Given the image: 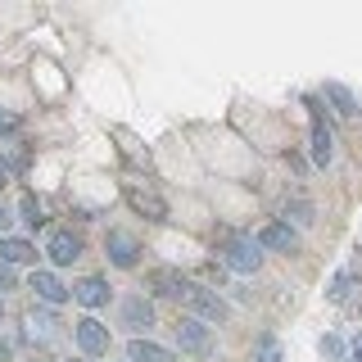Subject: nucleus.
Masks as SVG:
<instances>
[{
  "mask_svg": "<svg viewBox=\"0 0 362 362\" xmlns=\"http://www.w3.org/2000/svg\"><path fill=\"white\" fill-rule=\"evenodd\" d=\"M5 181H9V163H5V158H0V186H5Z\"/></svg>",
  "mask_w": 362,
  "mask_h": 362,
  "instance_id": "27",
  "label": "nucleus"
},
{
  "mask_svg": "<svg viewBox=\"0 0 362 362\" xmlns=\"http://www.w3.org/2000/svg\"><path fill=\"white\" fill-rule=\"evenodd\" d=\"M9 222H14V218H9V209L0 204V235H9Z\"/></svg>",
  "mask_w": 362,
  "mask_h": 362,
  "instance_id": "26",
  "label": "nucleus"
},
{
  "mask_svg": "<svg viewBox=\"0 0 362 362\" xmlns=\"http://www.w3.org/2000/svg\"><path fill=\"white\" fill-rule=\"evenodd\" d=\"M218 258H222V267L240 272V276H249V272L263 267V249H258V240H254V235L231 231V226L218 231Z\"/></svg>",
  "mask_w": 362,
  "mask_h": 362,
  "instance_id": "1",
  "label": "nucleus"
},
{
  "mask_svg": "<svg viewBox=\"0 0 362 362\" xmlns=\"http://www.w3.org/2000/svg\"><path fill=\"white\" fill-rule=\"evenodd\" d=\"M64 362H82V358H64Z\"/></svg>",
  "mask_w": 362,
  "mask_h": 362,
  "instance_id": "30",
  "label": "nucleus"
},
{
  "mask_svg": "<svg viewBox=\"0 0 362 362\" xmlns=\"http://www.w3.org/2000/svg\"><path fill=\"white\" fill-rule=\"evenodd\" d=\"M5 290H18V272L9 263H0V294H5Z\"/></svg>",
  "mask_w": 362,
  "mask_h": 362,
  "instance_id": "24",
  "label": "nucleus"
},
{
  "mask_svg": "<svg viewBox=\"0 0 362 362\" xmlns=\"http://www.w3.org/2000/svg\"><path fill=\"white\" fill-rule=\"evenodd\" d=\"M28 326H32V339H41V344H45V339H54V335L64 331V322L54 317V308H41V303H32Z\"/></svg>",
  "mask_w": 362,
  "mask_h": 362,
  "instance_id": "14",
  "label": "nucleus"
},
{
  "mask_svg": "<svg viewBox=\"0 0 362 362\" xmlns=\"http://www.w3.org/2000/svg\"><path fill=\"white\" fill-rule=\"evenodd\" d=\"M281 218H286V226H313L317 222V209H313V199H303V195H286V204H281Z\"/></svg>",
  "mask_w": 362,
  "mask_h": 362,
  "instance_id": "18",
  "label": "nucleus"
},
{
  "mask_svg": "<svg viewBox=\"0 0 362 362\" xmlns=\"http://www.w3.org/2000/svg\"><path fill=\"white\" fill-rule=\"evenodd\" d=\"M0 362H14V339L0 331Z\"/></svg>",
  "mask_w": 362,
  "mask_h": 362,
  "instance_id": "25",
  "label": "nucleus"
},
{
  "mask_svg": "<svg viewBox=\"0 0 362 362\" xmlns=\"http://www.w3.org/2000/svg\"><path fill=\"white\" fill-rule=\"evenodd\" d=\"M127 362H177V354L168 344H154V339H132L127 344Z\"/></svg>",
  "mask_w": 362,
  "mask_h": 362,
  "instance_id": "17",
  "label": "nucleus"
},
{
  "mask_svg": "<svg viewBox=\"0 0 362 362\" xmlns=\"http://www.w3.org/2000/svg\"><path fill=\"white\" fill-rule=\"evenodd\" d=\"M0 263H9V267L37 263V245L23 240V235H0Z\"/></svg>",
  "mask_w": 362,
  "mask_h": 362,
  "instance_id": "12",
  "label": "nucleus"
},
{
  "mask_svg": "<svg viewBox=\"0 0 362 362\" xmlns=\"http://www.w3.org/2000/svg\"><path fill=\"white\" fill-rule=\"evenodd\" d=\"M105 254H109V263L122 267V272L141 267V240H136L132 231H122V226H109L105 231Z\"/></svg>",
  "mask_w": 362,
  "mask_h": 362,
  "instance_id": "5",
  "label": "nucleus"
},
{
  "mask_svg": "<svg viewBox=\"0 0 362 362\" xmlns=\"http://www.w3.org/2000/svg\"><path fill=\"white\" fill-rule=\"evenodd\" d=\"M354 362H358V358H354Z\"/></svg>",
  "mask_w": 362,
  "mask_h": 362,
  "instance_id": "31",
  "label": "nucleus"
},
{
  "mask_svg": "<svg viewBox=\"0 0 362 362\" xmlns=\"http://www.w3.org/2000/svg\"><path fill=\"white\" fill-rule=\"evenodd\" d=\"M317 354H322L326 362H344V339H339V335H322V339H317Z\"/></svg>",
  "mask_w": 362,
  "mask_h": 362,
  "instance_id": "22",
  "label": "nucleus"
},
{
  "mask_svg": "<svg viewBox=\"0 0 362 362\" xmlns=\"http://www.w3.org/2000/svg\"><path fill=\"white\" fill-rule=\"evenodd\" d=\"M354 290H358V272H335L326 299H331V303H349V299H354Z\"/></svg>",
  "mask_w": 362,
  "mask_h": 362,
  "instance_id": "19",
  "label": "nucleus"
},
{
  "mask_svg": "<svg viewBox=\"0 0 362 362\" xmlns=\"http://www.w3.org/2000/svg\"><path fill=\"white\" fill-rule=\"evenodd\" d=\"M82 254H86V240L73 231V226H54L50 240H45V258H50L54 267H73Z\"/></svg>",
  "mask_w": 362,
  "mask_h": 362,
  "instance_id": "3",
  "label": "nucleus"
},
{
  "mask_svg": "<svg viewBox=\"0 0 362 362\" xmlns=\"http://www.w3.org/2000/svg\"><path fill=\"white\" fill-rule=\"evenodd\" d=\"M18 127H23L18 113H14V109H0V136H14Z\"/></svg>",
  "mask_w": 362,
  "mask_h": 362,
  "instance_id": "23",
  "label": "nucleus"
},
{
  "mask_svg": "<svg viewBox=\"0 0 362 362\" xmlns=\"http://www.w3.org/2000/svg\"><path fill=\"white\" fill-rule=\"evenodd\" d=\"M254 362H286V354H281V339H276V335H258Z\"/></svg>",
  "mask_w": 362,
  "mask_h": 362,
  "instance_id": "21",
  "label": "nucleus"
},
{
  "mask_svg": "<svg viewBox=\"0 0 362 362\" xmlns=\"http://www.w3.org/2000/svg\"><path fill=\"white\" fill-rule=\"evenodd\" d=\"M145 290L154 294V299H186V290H190V276L186 272H177V267H150L145 272Z\"/></svg>",
  "mask_w": 362,
  "mask_h": 362,
  "instance_id": "7",
  "label": "nucleus"
},
{
  "mask_svg": "<svg viewBox=\"0 0 362 362\" xmlns=\"http://www.w3.org/2000/svg\"><path fill=\"white\" fill-rule=\"evenodd\" d=\"M0 317H5V294H0Z\"/></svg>",
  "mask_w": 362,
  "mask_h": 362,
  "instance_id": "29",
  "label": "nucleus"
},
{
  "mask_svg": "<svg viewBox=\"0 0 362 362\" xmlns=\"http://www.w3.org/2000/svg\"><path fill=\"white\" fill-rule=\"evenodd\" d=\"M118 322L132 331V339H141V331L150 335V326L158 322V313H154V299H145V294H127V299L118 303Z\"/></svg>",
  "mask_w": 362,
  "mask_h": 362,
  "instance_id": "4",
  "label": "nucleus"
},
{
  "mask_svg": "<svg viewBox=\"0 0 362 362\" xmlns=\"http://www.w3.org/2000/svg\"><path fill=\"white\" fill-rule=\"evenodd\" d=\"M73 335H77V349H82L86 358H105L109 354V326L100 322V317H82V322L73 326Z\"/></svg>",
  "mask_w": 362,
  "mask_h": 362,
  "instance_id": "9",
  "label": "nucleus"
},
{
  "mask_svg": "<svg viewBox=\"0 0 362 362\" xmlns=\"http://www.w3.org/2000/svg\"><path fill=\"white\" fill-rule=\"evenodd\" d=\"M254 240H258V249H272V254H299V231L286 222H267Z\"/></svg>",
  "mask_w": 362,
  "mask_h": 362,
  "instance_id": "10",
  "label": "nucleus"
},
{
  "mask_svg": "<svg viewBox=\"0 0 362 362\" xmlns=\"http://www.w3.org/2000/svg\"><path fill=\"white\" fill-rule=\"evenodd\" d=\"M68 290H73V299L82 303V308H90V313L109 303V281L105 276H82V281H73Z\"/></svg>",
  "mask_w": 362,
  "mask_h": 362,
  "instance_id": "11",
  "label": "nucleus"
},
{
  "mask_svg": "<svg viewBox=\"0 0 362 362\" xmlns=\"http://www.w3.org/2000/svg\"><path fill=\"white\" fill-rule=\"evenodd\" d=\"M186 317H195V322L204 326H222L226 317H231V308H226V299L218 290H209V286H199V281H190V290H186Z\"/></svg>",
  "mask_w": 362,
  "mask_h": 362,
  "instance_id": "2",
  "label": "nucleus"
},
{
  "mask_svg": "<svg viewBox=\"0 0 362 362\" xmlns=\"http://www.w3.org/2000/svg\"><path fill=\"white\" fill-rule=\"evenodd\" d=\"M127 204H132V209H136V213H145V218H150V222H163V218H168V204H163V199H158V195H154V190H141V186H127Z\"/></svg>",
  "mask_w": 362,
  "mask_h": 362,
  "instance_id": "13",
  "label": "nucleus"
},
{
  "mask_svg": "<svg viewBox=\"0 0 362 362\" xmlns=\"http://www.w3.org/2000/svg\"><path fill=\"white\" fill-rule=\"evenodd\" d=\"M18 213H23V222H28L32 231H37V226H45V209H41V199L32 195V190H28V195L18 199Z\"/></svg>",
  "mask_w": 362,
  "mask_h": 362,
  "instance_id": "20",
  "label": "nucleus"
},
{
  "mask_svg": "<svg viewBox=\"0 0 362 362\" xmlns=\"http://www.w3.org/2000/svg\"><path fill=\"white\" fill-rule=\"evenodd\" d=\"M354 358H358V362H362V335H358V344H354Z\"/></svg>",
  "mask_w": 362,
  "mask_h": 362,
  "instance_id": "28",
  "label": "nucleus"
},
{
  "mask_svg": "<svg viewBox=\"0 0 362 362\" xmlns=\"http://www.w3.org/2000/svg\"><path fill=\"white\" fill-rule=\"evenodd\" d=\"M173 335H177V344H181V354H195V358H209L213 354V326H204L195 322V317H181V322L173 326Z\"/></svg>",
  "mask_w": 362,
  "mask_h": 362,
  "instance_id": "6",
  "label": "nucleus"
},
{
  "mask_svg": "<svg viewBox=\"0 0 362 362\" xmlns=\"http://www.w3.org/2000/svg\"><path fill=\"white\" fill-rule=\"evenodd\" d=\"M28 290L37 294V303H41V308H59V303L73 299V290H68V286H64L59 276H54L50 267H37V272H32V276H28Z\"/></svg>",
  "mask_w": 362,
  "mask_h": 362,
  "instance_id": "8",
  "label": "nucleus"
},
{
  "mask_svg": "<svg viewBox=\"0 0 362 362\" xmlns=\"http://www.w3.org/2000/svg\"><path fill=\"white\" fill-rule=\"evenodd\" d=\"M331 158H335L331 127L322 122V113H313V163H317V168H331Z\"/></svg>",
  "mask_w": 362,
  "mask_h": 362,
  "instance_id": "16",
  "label": "nucleus"
},
{
  "mask_svg": "<svg viewBox=\"0 0 362 362\" xmlns=\"http://www.w3.org/2000/svg\"><path fill=\"white\" fill-rule=\"evenodd\" d=\"M322 95L326 100H331V109L339 113V118H358V95H354V90H349L344 82H322Z\"/></svg>",
  "mask_w": 362,
  "mask_h": 362,
  "instance_id": "15",
  "label": "nucleus"
}]
</instances>
